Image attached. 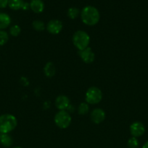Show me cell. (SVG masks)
I'll use <instances>...</instances> for the list:
<instances>
[{
	"instance_id": "2e32d148",
	"label": "cell",
	"mask_w": 148,
	"mask_h": 148,
	"mask_svg": "<svg viewBox=\"0 0 148 148\" xmlns=\"http://www.w3.org/2000/svg\"><path fill=\"white\" fill-rule=\"evenodd\" d=\"M81 14V12L78 10L77 7H71L68 10V12H67V14H68V17H69L71 20H75L76 19L78 16Z\"/></svg>"
},
{
	"instance_id": "d4e9b609",
	"label": "cell",
	"mask_w": 148,
	"mask_h": 148,
	"mask_svg": "<svg viewBox=\"0 0 148 148\" xmlns=\"http://www.w3.org/2000/svg\"><path fill=\"white\" fill-rule=\"evenodd\" d=\"M12 148H23V147H12Z\"/></svg>"
},
{
	"instance_id": "3957f363",
	"label": "cell",
	"mask_w": 148,
	"mask_h": 148,
	"mask_svg": "<svg viewBox=\"0 0 148 148\" xmlns=\"http://www.w3.org/2000/svg\"><path fill=\"white\" fill-rule=\"evenodd\" d=\"M72 41L74 46L80 51L89 47L90 43V36L86 31L77 30L73 36Z\"/></svg>"
},
{
	"instance_id": "603a6c76",
	"label": "cell",
	"mask_w": 148,
	"mask_h": 148,
	"mask_svg": "<svg viewBox=\"0 0 148 148\" xmlns=\"http://www.w3.org/2000/svg\"><path fill=\"white\" fill-rule=\"evenodd\" d=\"M29 8H30V4H28V3H27V2H24V4H23L22 10H27L28 9H29Z\"/></svg>"
},
{
	"instance_id": "d6986e66",
	"label": "cell",
	"mask_w": 148,
	"mask_h": 148,
	"mask_svg": "<svg viewBox=\"0 0 148 148\" xmlns=\"http://www.w3.org/2000/svg\"><path fill=\"white\" fill-rule=\"evenodd\" d=\"M21 33V28L18 25H14L11 26L10 28V36H13V37H17Z\"/></svg>"
},
{
	"instance_id": "8fae6325",
	"label": "cell",
	"mask_w": 148,
	"mask_h": 148,
	"mask_svg": "<svg viewBox=\"0 0 148 148\" xmlns=\"http://www.w3.org/2000/svg\"><path fill=\"white\" fill-rule=\"evenodd\" d=\"M30 4V9L36 14L41 13L44 10V3L42 0H31Z\"/></svg>"
},
{
	"instance_id": "5b68a950",
	"label": "cell",
	"mask_w": 148,
	"mask_h": 148,
	"mask_svg": "<svg viewBox=\"0 0 148 148\" xmlns=\"http://www.w3.org/2000/svg\"><path fill=\"white\" fill-rule=\"evenodd\" d=\"M102 99V92L99 88L91 86L86 92L85 101L90 105L98 104Z\"/></svg>"
},
{
	"instance_id": "277c9868",
	"label": "cell",
	"mask_w": 148,
	"mask_h": 148,
	"mask_svg": "<svg viewBox=\"0 0 148 148\" xmlns=\"http://www.w3.org/2000/svg\"><path fill=\"white\" fill-rule=\"evenodd\" d=\"M55 124L61 130L67 129L71 124L72 118L69 113L66 111H59L54 117Z\"/></svg>"
},
{
	"instance_id": "9a60e30c",
	"label": "cell",
	"mask_w": 148,
	"mask_h": 148,
	"mask_svg": "<svg viewBox=\"0 0 148 148\" xmlns=\"http://www.w3.org/2000/svg\"><path fill=\"white\" fill-rule=\"evenodd\" d=\"M25 1L23 0H9L8 7L11 10L17 11V10H21L24 4Z\"/></svg>"
},
{
	"instance_id": "6da1fadb",
	"label": "cell",
	"mask_w": 148,
	"mask_h": 148,
	"mask_svg": "<svg viewBox=\"0 0 148 148\" xmlns=\"http://www.w3.org/2000/svg\"><path fill=\"white\" fill-rule=\"evenodd\" d=\"M81 19L84 24L88 26H94L99 23L100 14L99 10L94 6L84 7L81 11Z\"/></svg>"
},
{
	"instance_id": "8992f818",
	"label": "cell",
	"mask_w": 148,
	"mask_h": 148,
	"mask_svg": "<svg viewBox=\"0 0 148 148\" xmlns=\"http://www.w3.org/2000/svg\"><path fill=\"white\" fill-rule=\"evenodd\" d=\"M63 25H62V21L57 19L51 20L48 22L47 25L46 26V29L52 35H57L62 31Z\"/></svg>"
},
{
	"instance_id": "ac0fdd59",
	"label": "cell",
	"mask_w": 148,
	"mask_h": 148,
	"mask_svg": "<svg viewBox=\"0 0 148 148\" xmlns=\"http://www.w3.org/2000/svg\"><path fill=\"white\" fill-rule=\"evenodd\" d=\"M89 111V106L86 102H83L80 103L78 107V113L79 115H85L88 114Z\"/></svg>"
},
{
	"instance_id": "7c38bea8",
	"label": "cell",
	"mask_w": 148,
	"mask_h": 148,
	"mask_svg": "<svg viewBox=\"0 0 148 148\" xmlns=\"http://www.w3.org/2000/svg\"><path fill=\"white\" fill-rule=\"evenodd\" d=\"M11 17L8 14L0 12V30H4L11 24Z\"/></svg>"
},
{
	"instance_id": "30bf717a",
	"label": "cell",
	"mask_w": 148,
	"mask_h": 148,
	"mask_svg": "<svg viewBox=\"0 0 148 148\" xmlns=\"http://www.w3.org/2000/svg\"><path fill=\"white\" fill-rule=\"evenodd\" d=\"M55 105L59 111H65L70 106V99L66 95H60L55 99Z\"/></svg>"
},
{
	"instance_id": "e0dca14e",
	"label": "cell",
	"mask_w": 148,
	"mask_h": 148,
	"mask_svg": "<svg viewBox=\"0 0 148 148\" xmlns=\"http://www.w3.org/2000/svg\"><path fill=\"white\" fill-rule=\"evenodd\" d=\"M32 27L36 31H43L45 30V24L43 21L39 20H36L32 23Z\"/></svg>"
},
{
	"instance_id": "52a82bcc",
	"label": "cell",
	"mask_w": 148,
	"mask_h": 148,
	"mask_svg": "<svg viewBox=\"0 0 148 148\" xmlns=\"http://www.w3.org/2000/svg\"><path fill=\"white\" fill-rule=\"evenodd\" d=\"M130 133L132 137H142L145 132V125L140 121H134L132 123L129 127Z\"/></svg>"
},
{
	"instance_id": "7a4b0ae2",
	"label": "cell",
	"mask_w": 148,
	"mask_h": 148,
	"mask_svg": "<svg viewBox=\"0 0 148 148\" xmlns=\"http://www.w3.org/2000/svg\"><path fill=\"white\" fill-rule=\"evenodd\" d=\"M17 125V120L12 114H4L0 116V134H9Z\"/></svg>"
},
{
	"instance_id": "7402d4cb",
	"label": "cell",
	"mask_w": 148,
	"mask_h": 148,
	"mask_svg": "<svg viewBox=\"0 0 148 148\" xmlns=\"http://www.w3.org/2000/svg\"><path fill=\"white\" fill-rule=\"evenodd\" d=\"M9 0H0V9H4L8 6Z\"/></svg>"
},
{
	"instance_id": "cb8c5ba5",
	"label": "cell",
	"mask_w": 148,
	"mask_h": 148,
	"mask_svg": "<svg viewBox=\"0 0 148 148\" xmlns=\"http://www.w3.org/2000/svg\"><path fill=\"white\" fill-rule=\"evenodd\" d=\"M142 148H148V141H147L142 146Z\"/></svg>"
},
{
	"instance_id": "5bb4252c",
	"label": "cell",
	"mask_w": 148,
	"mask_h": 148,
	"mask_svg": "<svg viewBox=\"0 0 148 148\" xmlns=\"http://www.w3.org/2000/svg\"><path fill=\"white\" fill-rule=\"evenodd\" d=\"M0 144L4 147H10L12 145V137L9 134H0Z\"/></svg>"
},
{
	"instance_id": "44dd1931",
	"label": "cell",
	"mask_w": 148,
	"mask_h": 148,
	"mask_svg": "<svg viewBox=\"0 0 148 148\" xmlns=\"http://www.w3.org/2000/svg\"><path fill=\"white\" fill-rule=\"evenodd\" d=\"M9 40V34L4 30H0V46L5 45Z\"/></svg>"
},
{
	"instance_id": "9c48e42d",
	"label": "cell",
	"mask_w": 148,
	"mask_h": 148,
	"mask_svg": "<svg viewBox=\"0 0 148 148\" xmlns=\"http://www.w3.org/2000/svg\"><path fill=\"white\" fill-rule=\"evenodd\" d=\"M79 55L81 60L86 64L93 63L95 59V54L90 47H87L84 50L80 51Z\"/></svg>"
},
{
	"instance_id": "4fadbf2b",
	"label": "cell",
	"mask_w": 148,
	"mask_h": 148,
	"mask_svg": "<svg viewBox=\"0 0 148 148\" xmlns=\"http://www.w3.org/2000/svg\"><path fill=\"white\" fill-rule=\"evenodd\" d=\"M44 73L45 76L49 78L55 76L56 73V66L54 64V63L51 62H47L44 67Z\"/></svg>"
},
{
	"instance_id": "ba28073f",
	"label": "cell",
	"mask_w": 148,
	"mask_h": 148,
	"mask_svg": "<svg viewBox=\"0 0 148 148\" xmlns=\"http://www.w3.org/2000/svg\"><path fill=\"white\" fill-rule=\"evenodd\" d=\"M105 116L106 114L104 111L100 108H94L90 114L91 121L96 124H101L102 122H103L105 119Z\"/></svg>"
},
{
	"instance_id": "ffe728a7",
	"label": "cell",
	"mask_w": 148,
	"mask_h": 148,
	"mask_svg": "<svg viewBox=\"0 0 148 148\" xmlns=\"http://www.w3.org/2000/svg\"><path fill=\"white\" fill-rule=\"evenodd\" d=\"M127 146L129 148H138L139 146V140L136 137H131L128 140Z\"/></svg>"
}]
</instances>
